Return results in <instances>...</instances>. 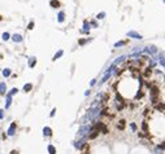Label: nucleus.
<instances>
[{"mask_svg": "<svg viewBox=\"0 0 165 154\" xmlns=\"http://www.w3.org/2000/svg\"><path fill=\"white\" fill-rule=\"evenodd\" d=\"M31 88H33V84H30V83H29V84H25V86H24V91H25V92H29Z\"/></svg>", "mask_w": 165, "mask_h": 154, "instance_id": "obj_15", "label": "nucleus"}, {"mask_svg": "<svg viewBox=\"0 0 165 154\" xmlns=\"http://www.w3.org/2000/svg\"><path fill=\"white\" fill-rule=\"evenodd\" d=\"M123 127H125V120H121L120 122V130H123Z\"/></svg>", "mask_w": 165, "mask_h": 154, "instance_id": "obj_24", "label": "nucleus"}, {"mask_svg": "<svg viewBox=\"0 0 165 154\" xmlns=\"http://www.w3.org/2000/svg\"><path fill=\"white\" fill-rule=\"evenodd\" d=\"M159 61H160V65L164 67V52L160 53V57H159Z\"/></svg>", "mask_w": 165, "mask_h": 154, "instance_id": "obj_16", "label": "nucleus"}, {"mask_svg": "<svg viewBox=\"0 0 165 154\" xmlns=\"http://www.w3.org/2000/svg\"><path fill=\"white\" fill-rule=\"evenodd\" d=\"M95 83H96V79H92V80H91V83H90V84H91V86H94Z\"/></svg>", "mask_w": 165, "mask_h": 154, "instance_id": "obj_29", "label": "nucleus"}, {"mask_svg": "<svg viewBox=\"0 0 165 154\" xmlns=\"http://www.w3.org/2000/svg\"><path fill=\"white\" fill-rule=\"evenodd\" d=\"M5 91H7L5 83H0V93H5Z\"/></svg>", "mask_w": 165, "mask_h": 154, "instance_id": "obj_11", "label": "nucleus"}, {"mask_svg": "<svg viewBox=\"0 0 165 154\" xmlns=\"http://www.w3.org/2000/svg\"><path fill=\"white\" fill-rule=\"evenodd\" d=\"M130 126H131V130H133V131H135V130H136V126H135L134 123H131V124H130Z\"/></svg>", "mask_w": 165, "mask_h": 154, "instance_id": "obj_27", "label": "nucleus"}, {"mask_svg": "<svg viewBox=\"0 0 165 154\" xmlns=\"http://www.w3.org/2000/svg\"><path fill=\"white\" fill-rule=\"evenodd\" d=\"M43 135L44 136H51V135H52V130H51L49 127H44L43 128Z\"/></svg>", "mask_w": 165, "mask_h": 154, "instance_id": "obj_8", "label": "nucleus"}, {"mask_svg": "<svg viewBox=\"0 0 165 154\" xmlns=\"http://www.w3.org/2000/svg\"><path fill=\"white\" fill-rule=\"evenodd\" d=\"M64 18H65V13H64V12H60L59 16H57V21L59 22H62V21H64Z\"/></svg>", "mask_w": 165, "mask_h": 154, "instance_id": "obj_10", "label": "nucleus"}, {"mask_svg": "<svg viewBox=\"0 0 165 154\" xmlns=\"http://www.w3.org/2000/svg\"><path fill=\"white\" fill-rule=\"evenodd\" d=\"M55 111H56V109H53V110L51 111V117H53V115H55Z\"/></svg>", "mask_w": 165, "mask_h": 154, "instance_id": "obj_30", "label": "nucleus"}, {"mask_svg": "<svg viewBox=\"0 0 165 154\" xmlns=\"http://www.w3.org/2000/svg\"><path fill=\"white\" fill-rule=\"evenodd\" d=\"M123 60H125V56H121V57H118V58H117V60L115 61V62H113V65H115V66H117V65H118V63H121Z\"/></svg>", "mask_w": 165, "mask_h": 154, "instance_id": "obj_9", "label": "nucleus"}, {"mask_svg": "<svg viewBox=\"0 0 165 154\" xmlns=\"http://www.w3.org/2000/svg\"><path fill=\"white\" fill-rule=\"evenodd\" d=\"M126 35H128L129 38H135V39H139V40L142 39V35L138 34V33H135V31H128V34H126Z\"/></svg>", "mask_w": 165, "mask_h": 154, "instance_id": "obj_4", "label": "nucleus"}, {"mask_svg": "<svg viewBox=\"0 0 165 154\" xmlns=\"http://www.w3.org/2000/svg\"><path fill=\"white\" fill-rule=\"evenodd\" d=\"M35 63H37V60L34 58V57H31L30 61H29V66H30V67H34V65H35Z\"/></svg>", "mask_w": 165, "mask_h": 154, "instance_id": "obj_17", "label": "nucleus"}, {"mask_svg": "<svg viewBox=\"0 0 165 154\" xmlns=\"http://www.w3.org/2000/svg\"><path fill=\"white\" fill-rule=\"evenodd\" d=\"M1 38H3V39H4V40H8V39H9V34H8V33H4V34H3V36H1Z\"/></svg>", "mask_w": 165, "mask_h": 154, "instance_id": "obj_23", "label": "nucleus"}, {"mask_svg": "<svg viewBox=\"0 0 165 154\" xmlns=\"http://www.w3.org/2000/svg\"><path fill=\"white\" fill-rule=\"evenodd\" d=\"M12 154H17V152H12Z\"/></svg>", "mask_w": 165, "mask_h": 154, "instance_id": "obj_31", "label": "nucleus"}, {"mask_svg": "<svg viewBox=\"0 0 165 154\" xmlns=\"http://www.w3.org/2000/svg\"><path fill=\"white\" fill-rule=\"evenodd\" d=\"M91 131H92V127L88 126V124H85V126H82V127L78 130L77 136H78V137H85V136H87V135L90 133Z\"/></svg>", "mask_w": 165, "mask_h": 154, "instance_id": "obj_1", "label": "nucleus"}, {"mask_svg": "<svg viewBox=\"0 0 165 154\" xmlns=\"http://www.w3.org/2000/svg\"><path fill=\"white\" fill-rule=\"evenodd\" d=\"M88 30H90V23H88L87 21H85V23H83V31H85V33H88Z\"/></svg>", "mask_w": 165, "mask_h": 154, "instance_id": "obj_12", "label": "nucleus"}, {"mask_svg": "<svg viewBox=\"0 0 165 154\" xmlns=\"http://www.w3.org/2000/svg\"><path fill=\"white\" fill-rule=\"evenodd\" d=\"M115 69H116V66H115V65H113V63H112V66H110V67H109V69H108V70H107V73H105V75H104V76H103V79H101V82H100V84H103V83H105V82L108 80V79H109V78H110V75H112V74H113V71H115Z\"/></svg>", "mask_w": 165, "mask_h": 154, "instance_id": "obj_2", "label": "nucleus"}, {"mask_svg": "<svg viewBox=\"0 0 165 154\" xmlns=\"http://www.w3.org/2000/svg\"><path fill=\"white\" fill-rule=\"evenodd\" d=\"M61 56H62V51H61V49H60V51H59V52H57V53H56V54H55V56H53V60H57V58H59V57H61Z\"/></svg>", "mask_w": 165, "mask_h": 154, "instance_id": "obj_19", "label": "nucleus"}, {"mask_svg": "<svg viewBox=\"0 0 165 154\" xmlns=\"http://www.w3.org/2000/svg\"><path fill=\"white\" fill-rule=\"evenodd\" d=\"M125 43H126V41H117V43H115V47H121Z\"/></svg>", "mask_w": 165, "mask_h": 154, "instance_id": "obj_21", "label": "nucleus"}, {"mask_svg": "<svg viewBox=\"0 0 165 154\" xmlns=\"http://www.w3.org/2000/svg\"><path fill=\"white\" fill-rule=\"evenodd\" d=\"M86 141H87V136H85V137H82L81 140H78L77 143L74 144V146L77 148V149H82V148H83V145L86 144Z\"/></svg>", "mask_w": 165, "mask_h": 154, "instance_id": "obj_3", "label": "nucleus"}, {"mask_svg": "<svg viewBox=\"0 0 165 154\" xmlns=\"http://www.w3.org/2000/svg\"><path fill=\"white\" fill-rule=\"evenodd\" d=\"M16 132V124L12 123L11 126H9V130H8V136H13Z\"/></svg>", "mask_w": 165, "mask_h": 154, "instance_id": "obj_5", "label": "nucleus"}, {"mask_svg": "<svg viewBox=\"0 0 165 154\" xmlns=\"http://www.w3.org/2000/svg\"><path fill=\"white\" fill-rule=\"evenodd\" d=\"M49 4H51V7H59L60 3H59V1H56V0H52V1L49 3Z\"/></svg>", "mask_w": 165, "mask_h": 154, "instance_id": "obj_20", "label": "nucleus"}, {"mask_svg": "<svg viewBox=\"0 0 165 154\" xmlns=\"http://www.w3.org/2000/svg\"><path fill=\"white\" fill-rule=\"evenodd\" d=\"M98 132H99V131H96V132H94L92 135H90V139H94V137H96V135H98Z\"/></svg>", "mask_w": 165, "mask_h": 154, "instance_id": "obj_26", "label": "nucleus"}, {"mask_svg": "<svg viewBox=\"0 0 165 154\" xmlns=\"http://www.w3.org/2000/svg\"><path fill=\"white\" fill-rule=\"evenodd\" d=\"M104 16H105V13H104V12H101V13L98 14V18H99V20H101V18H103Z\"/></svg>", "mask_w": 165, "mask_h": 154, "instance_id": "obj_25", "label": "nucleus"}, {"mask_svg": "<svg viewBox=\"0 0 165 154\" xmlns=\"http://www.w3.org/2000/svg\"><path fill=\"white\" fill-rule=\"evenodd\" d=\"M12 40L16 41V43H21V41H22V36H21L20 34H14L13 36H12Z\"/></svg>", "mask_w": 165, "mask_h": 154, "instance_id": "obj_6", "label": "nucleus"}, {"mask_svg": "<svg viewBox=\"0 0 165 154\" xmlns=\"http://www.w3.org/2000/svg\"><path fill=\"white\" fill-rule=\"evenodd\" d=\"M11 104H12V96H7V104H5V108H9V106H11Z\"/></svg>", "mask_w": 165, "mask_h": 154, "instance_id": "obj_13", "label": "nucleus"}, {"mask_svg": "<svg viewBox=\"0 0 165 154\" xmlns=\"http://www.w3.org/2000/svg\"><path fill=\"white\" fill-rule=\"evenodd\" d=\"M3 75H4V76H9V75H11V69L3 70Z\"/></svg>", "mask_w": 165, "mask_h": 154, "instance_id": "obj_18", "label": "nucleus"}, {"mask_svg": "<svg viewBox=\"0 0 165 154\" xmlns=\"http://www.w3.org/2000/svg\"><path fill=\"white\" fill-rule=\"evenodd\" d=\"M18 92V89L17 88H12V91H11V93H9V96H12V95H16Z\"/></svg>", "mask_w": 165, "mask_h": 154, "instance_id": "obj_22", "label": "nucleus"}, {"mask_svg": "<svg viewBox=\"0 0 165 154\" xmlns=\"http://www.w3.org/2000/svg\"><path fill=\"white\" fill-rule=\"evenodd\" d=\"M3 111H4V110H0V119L4 118V113H3Z\"/></svg>", "mask_w": 165, "mask_h": 154, "instance_id": "obj_28", "label": "nucleus"}, {"mask_svg": "<svg viewBox=\"0 0 165 154\" xmlns=\"http://www.w3.org/2000/svg\"><path fill=\"white\" fill-rule=\"evenodd\" d=\"M48 153L49 154H56V149L53 145H48Z\"/></svg>", "mask_w": 165, "mask_h": 154, "instance_id": "obj_14", "label": "nucleus"}, {"mask_svg": "<svg viewBox=\"0 0 165 154\" xmlns=\"http://www.w3.org/2000/svg\"><path fill=\"white\" fill-rule=\"evenodd\" d=\"M144 52H148V53H156L157 52V49H156V47H153V46H151V47H148V48H146L144 49Z\"/></svg>", "mask_w": 165, "mask_h": 154, "instance_id": "obj_7", "label": "nucleus"}]
</instances>
